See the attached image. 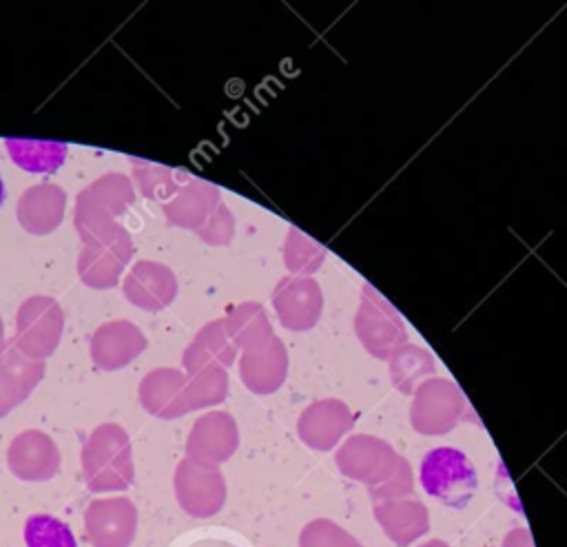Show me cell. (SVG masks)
<instances>
[{
	"mask_svg": "<svg viewBox=\"0 0 567 547\" xmlns=\"http://www.w3.org/2000/svg\"><path fill=\"white\" fill-rule=\"evenodd\" d=\"M419 478L432 498L454 509H463L478 487V474L472 461L450 445L434 447L423 456Z\"/></svg>",
	"mask_w": 567,
	"mask_h": 547,
	"instance_id": "6da1fadb",
	"label": "cell"
},
{
	"mask_svg": "<svg viewBox=\"0 0 567 547\" xmlns=\"http://www.w3.org/2000/svg\"><path fill=\"white\" fill-rule=\"evenodd\" d=\"M11 159L29 171V173H53L66 157L64 142H47V140H24L9 137L4 140Z\"/></svg>",
	"mask_w": 567,
	"mask_h": 547,
	"instance_id": "7a4b0ae2",
	"label": "cell"
},
{
	"mask_svg": "<svg viewBox=\"0 0 567 547\" xmlns=\"http://www.w3.org/2000/svg\"><path fill=\"white\" fill-rule=\"evenodd\" d=\"M27 547H78V540L66 523L49 514H33L24 525Z\"/></svg>",
	"mask_w": 567,
	"mask_h": 547,
	"instance_id": "3957f363",
	"label": "cell"
},
{
	"mask_svg": "<svg viewBox=\"0 0 567 547\" xmlns=\"http://www.w3.org/2000/svg\"><path fill=\"white\" fill-rule=\"evenodd\" d=\"M2 199H4V184H2V177H0V204H2Z\"/></svg>",
	"mask_w": 567,
	"mask_h": 547,
	"instance_id": "277c9868",
	"label": "cell"
}]
</instances>
